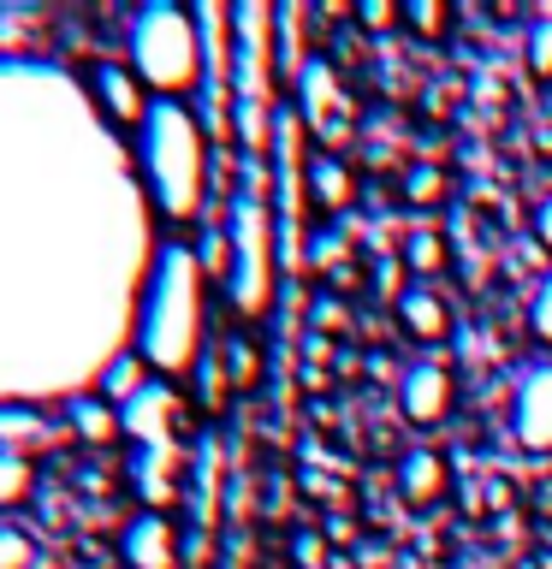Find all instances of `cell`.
Here are the masks:
<instances>
[{"mask_svg": "<svg viewBox=\"0 0 552 569\" xmlns=\"http://www.w3.org/2000/svg\"><path fill=\"white\" fill-rule=\"evenodd\" d=\"M196 398H203V409H220L226 403V373H220V362H214V350H203V362H196Z\"/></svg>", "mask_w": 552, "mask_h": 569, "instance_id": "obj_24", "label": "cell"}, {"mask_svg": "<svg viewBox=\"0 0 552 569\" xmlns=\"http://www.w3.org/2000/svg\"><path fill=\"white\" fill-rule=\"evenodd\" d=\"M24 492H30V457L0 451V505H18Z\"/></svg>", "mask_w": 552, "mask_h": 569, "instance_id": "obj_21", "label": "cell"}, {"mask_svg": "<svg viewBox=\"0 0 552 569\" xmlns=\"http://www.w3.org/2000/svg\"><path fill=\"white\" fill-rule=\"evenodd\" d=\"M511 433L529 457H552V362L523 368L511 398Z\"/></svg>", "mask_w": 552, "mask_h": 569, "instance_id": "obj_7", "label": "cell"}, {"mask_svg": "<svg viewBox=\"0 0 552 569\" xmlns=\"http://www.w3.org/2000/svg\"><path fill=\"white\" fill-rule=\"evenodd\" d=\"M131 71L142 89H155L160 101H178L190 96L196 83H203V24H196V12L185 7H167V0H155V7H142L131 18Z\"/></svg>", "mask_w": 552, "mask_h": 569, "instance_id": "obj_4", "label": "cell"}, {"mask_svg": "<svg viewBox=\"0 0 552 569\" xmlns=\"http://www.w3.org/2000/svg\"><path fill=\"white\" fill-rule=\"evenodd\" d=\"M445 487H452V462H445L440 451H427V445H416V451L398 457V498L410 510H427L440 505Z\"/></svg>", "mask_w": 552, "mask_h": 569, "instance_id": "obj_11", "label": "cell"}, {"mask_svg": "<svg viewBox=\"0 0 552 569\" xmlns=\"http://www.w3.org/2000/svg\"><path fill=\"white\" fill-rule=\"evenodd\" d=\"M203 338H208L203 261H196L190 243H160L149 256V273H142V291H137L131 350L155 373H190L203 362Z\"/></svg>", "mask_w": 552, "mask_h": 569, "instance_id": "obj_1", "label": "cell"}, {"mask_svg": "<svg viewBox=\"0 0 552 569\" xmlns=\"http://www.w3.org/2000/svg\"><path fill=\"white\" fill-rule=\"evenodd\" d=\"M398 320L416 345H445V338H452V309H445V297L434 284H410L398 297Z\"/></svg>", "mask_w": 552, "mask_h": 569, "instance_id": "obj_13", "label": "cell"}, {"mask_svg": "<svg viewBox=\"0 0 552 569\" xmlns=\"http://www.w3.org/2000/svg\"><path fill=\"white\" fill-rule=\"evenodd\" d=\"M274 30L279 12L267 7H238L231 12V113H238V137L249 149L274 142Z\"/></svg>", "mask_w": 552, "mask_h": 569, "instance_id": "obj_5", "label": "cell"}, {"mask_svg": "<svg viewBox=\"0 0 552 569\" xmlns=\"http://www.w3.org/2000/svg\"><path fill=\"white\" fill-rule=\"evenodd\" d=\"M440 196H445V178H440V167H410V172H404V202L434 208Z\"/></svg>", "mask_w": 552, "mask_h": 569, "instance_id": "obj_20", "label": "cell"}, {"mask_svg": "<svg viewBox=\"0 0 552 569\" xmlns=\"http://www.w3.org/2000/svg\"><path fill=\"white\" fill-rule=\"evenodd\" d=\"M356 24L368 36H386V30L404 24V7H392V0H363V7H356Z\"/></svg>", "mask_w": 552, "mask_h": 569, "instance_id": "obj_23", "label": "cell"}, {"mask_svg": "<svg viewBox=\"0 0 552 569\" xmlns=\"http://www.w3.org/2000/svg\"><path fill=\"white\" fill-rule=\"evenodd\" d=\"M534 243L552 249V196H546V202H534Z\"/></svg>", "mask_w": 552, "mask_h": 569, "instance_id": "obj_28", "label": "cell"}, {"mask_svg": "<svg viewBox=\"0 0 552 569\" xmlns=\"http://www.w3.org/2000/svg\"><path fill=\"white\" fill-rule=\"evenodd\" d=\"M42 439H48V427H42V416H36L30 403H0V451L24 457L30 445H42Z\"/></svg>", "mask_w": 552, "mask_h": 569, "instance_id": "obj_18", "label": "cell"}, {"mask_svg": "<svg viewBox=\"0 0 552 569\" xmlns=\"http://www.w3.org/2000/svg\"><path fill=\"white\" fill-rule=\"evenodd\" d=\"M452 403H457V380H452V368H445V362H416V368H404V380H398V409H404V421L434 427V421L452 416Z\"/></svg>", "mask_w": 552, "mask_h": 569, "instance_id": "obj_8", "label": "cell"}, {"mask_svg": "<svg viewBox=\"0 0 552 569\" xmlns=\"http://www.w3.org/2000/svg\"><path fill=\"white\" fill-rule=\"evenodd\" d=\"M303 196H309L315 208L338 213V208H351V196H356V178H351V167H345V160H338L333 149H321V154H309V160H303Z\"/></svg>", "mask_w": 552, "mask_h": 569, "instance_id": "obj_14", "label": "cell"}, {"mask_svg": "<svg viewBox=\"0 0 552 569\" xmlns=\"http://www.w3.org/2000/svg\"><path fill=\"white\" fill-rule=\"evenodd\" d=\"M404 24L416 30V36H427V42H434V36L452 30V12H445L440 0H404Z\"/></svg>", "mask_w": 552, "mask_h": 569, "instance_id": "obj_19", "label": "cell"}, {"mask_svg": "<svg viewBox=\"0 0 552 569\" xmlns=\"http://www.w3.org/2000/svg\"><path fill=\"white\" fill-rule=\"evenodd\" d=\"M404 261L416 267V273H434V267H445V243L434 238V231H416L410 249H404Z\"/></svg>", "mask_w": 552, "mask_h": 569, "instance_id": "obj_25", "label": "cell"}, {"mask_svg": "<svg viewBox=\"0 0 552 569\" xmlns=\"http://www.w3.org/2000/svg\"><path fill=\"white\" fill-rule=\"evenodd\" d=\"M89 89H96L101 113L114 119V124H131V131H137L142 113H149L137 71H131V66H119V60H96V66H89Z\"/></svg>", "mask_w": 552, "mask_h": 569, "instance_id": "obj_9", "label": "cell"}, {"mask_svg": "<svg viewBox=\"0 0 552 569\" xmlns=\"http://www.w3.org/2000/svg\"><path fill=\"white\" fill-rule=\"evenodd\" d=\"M142 386H149V368H142L137 350H114V356L101 362V373H96V391H101V398L114 403V409H125Z\"/></svg>", "mask_w": 552, "mask_h": 569, "instance_id": "obj_16", "label": "cell"}, {"mask_svg": "<svg viewBox=\"0 0 552 569\" xmlns=\"http://www.w3.org/2000/svg\"><path fill=\"white\" fill-rule=\"evenodd\" d=\"M66 416H71V427H78V439H89V445L119 439V409L107 403L101 391H78V398L66 403Z\"/></svg>", "mask_w": 552, "mask_h": 569, "instance_id": "obj_17", "label": "cell"}, {"mask_svg": "<svg viewBox=\"0 0 552 569\" xmlns=\"http://www.w3.org/2000/svg\"><path fill=\"white\" fill-rule=\"evenodd\" d=\"M119 551H125V569H172L178 563V540H172V522L160 510H142L125 522L119 533Z\"/></svg>", "mask_w": 552, "mask_h": 569, "instance_id": "obj_10", "label": "cell"}, {"mask_svg": "<svg viewBox=\"0 0 552 569\" xmlns=\"http://www.w3.org/2000/svg\"><path fill=\"white\" fill-rule=\"evenodd\" d=\"M529 327H534V338L552 350V273L541 279V291H534V302H529Z\"/></svg>", "mask_w": 552, "mask_h": 569, "instance_id": "obj_26", "label": "cell"}, {"mask_svg": "<svg viewBox=\"0 0 552 569\" xmlns=\"http://www.w3.org/2000/svg\"><path fill=\"white\" fill-rule=\"evenodd\" d=\"M131 487L149 510H167L178 498V451H131Z\"/></svg>", "mask_w": 552, "mask_h": 569, "instance_id": "obj_15", "label": "cell"}, {"mask_svg": "<svg viewBox=\"0 0 552 569\" xmlns=\"http://www.w3.org/2000/svg\"><path fill=\"white\" fill-rule=\"evenodd\" d=\"M0 569H30V540L0 522Z\"/></svg>", "mask_w": 552, "mask_h": 569, "instance_id": "obj_27", "label": "cell"}, {"mask_svg": "<svg viewBox=\"0 0 552 569\" xmlns=\"http://www.w3.org/2000/svg\"><path fill=\"white\" fill-rule=\"evenodd\" d=\"M274 279H279V226L267 208L262 184H244L226 213V291L244 320H262L274 309Z\"/></svg>", "mask_w": 552, "mask_h": 569, "instance_id": "obj_3", "label": "cell"}, {"mask_svg": "<svg viewBox=\"0 0 552 569\" xmlns=\"http://www.w3.org/2000/svg\"><path fill=\"white\" fill-rule=\"evenodd\" d=\"M178 416H185L178 391L160 386V380H149L131 403L119 409V433L131 439L137 451H178Z\"/></svg>", "mask_w": 552, "mask_h": 569, "instance_id": "obj_6", "label": "cell"}, {"mask_svg": "<svg viewBox=\"0 0 552 569\" xmlns=\"http://www.w3.org/2000/svg\"><path fill=\"white\" fill-rule=\"evenodd\" d=\"M523 60L534 78H552V18H541V24L529 30V42H523Z\"/></svg>", "mask_w": 552, "mask_h": 569, "instance_id": "obj_22", "label": "cell"}, {"mask_svg": "<svg viewBox=\"0 0 552 569\" xmlns=\"http://www.w3.org/2000/svg\"><path fill=\"white\" fill-rule=\"evenodd\" d=\"M297 89H303V101H297V119H303V124H315V131L333 142V137L351 124V119H338V101H345V96H338L333 71L321 66V60H309V66H303V78H297Z\"/></svg>", "mask_w": 552, "mask_h": 569, "instance_id": "obj_12", "label": "cell"}, {"mask_svg": "<svg viewBox=\"0 0 552 569\" xmlns=\"http://www.w3.org/2000/svg\"><path fill=\"white\" fill-rule=\"evenodd\" d=\"M137 172L155 213L196 220L208 202V131L185 101H149L137 124Z\"/></svg>", "mask_w": 552, "mask_h": 569, "instance_id": "obj_2", "label": "cell"}]
</instances>
